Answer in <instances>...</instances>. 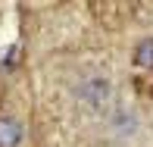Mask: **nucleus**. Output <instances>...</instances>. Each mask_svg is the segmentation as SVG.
I'll return each instance as SVG.
<instances>
[{
  "label": "nucleus",
  "instance_id": "obj_1",
  "mask_svg": "<svg viewBox=\"0 0 153 147\" xmlns=\"http://www.w3.org/2000/svg\"><path fill=\"white\" fill-rule=\"evenodd\" d=\"M22 135V122L16 116H0V147H19Z\"/></svg>",
  "mask_w": 153,
  "mask_h": 147
},
{
  "label": "nucleus",
  "instance_id": "obj_2",
  "mask_svg": "<svg viewBox=\"0 0 153 147\" xmlns=\"http://www.w3.org/2000/svg\"><path fill=\"white\" fill-rule=\"evenodd\" d=\"M153 60V41H144V47H141V63H150Z\"/></svg>",
  "mask_w": 153,
  "mask_h": 147
}]
</instances>
